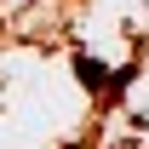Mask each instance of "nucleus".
Segmentation results:
<instances>
[{
    "instance_id": "nucleus-1",
    "label": "nucleus",
    "mask_w": 149,
    "mask_h": 149,
    "mask_svg": "<svg viewBox=\"0 0 149 149\" xmlns=\"http://www.w3.org/2000/svg\"><path fill=\"white\" fill-rule=\"evenodd\" d=\"M80 80H92V86H103V80H109V69H103V63H86V57H80Z\"/></svg>"
}]
</instances>
